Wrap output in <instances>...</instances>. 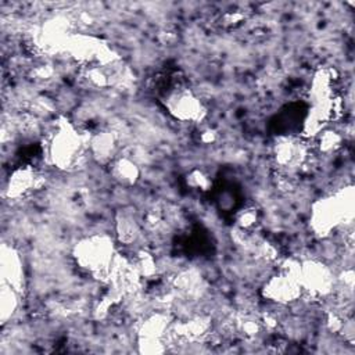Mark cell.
<instances>
[{
    "mask_svg": "<svg viewBox=\"0 0 355 355\" xmlns=\"http://www.w3.org/2000/svg\"><path fill=\"white\" fill-rule=\"evenodd\" d=\"M116 252L114 244L107 236H92L80 240L73 248V258L76 263L93 273L94 276L108 277Z\"/></svg>",
    "mask_w": 355,
    "mask_h": 355,
    "instance_id": "1",
    "label": "cell"
},
{
    "mask_svg": "<svg viewBox=\"0 0 355 355\" xmlns=\"http://www.w3.org/2000/svg\"><path fill=\"white\" fill-rule=\"evenodd\" d=\"M49 157L57 168L68 169L83 155L82 136L69 123L60 125L49 144Z\"/></svg>",
    "mask_w": 355,
    "mask_h": 355,
    "instance_id": "2",
    "label": "cell"
},
{
    "mask_svg": "<svg viewBox=\"0 0 355 355\" xmlns=\"http://www.w3.org/2000/svg\"><path fill=\"white\" fill-rule=\"evenodd\" d=\"M302 293L300 279L297 276L279 272L272 276L263 286L262 294L272 302L279 305H287L300 300Z\"/></svg>",
    "mask_w": 355,
    "mask_h": 355,
    "instance_id": "3",
    "label": "cell"
},
{
    "mask_svg": "<svg viewBox=\"0 0 355 355\" xmlns=\"http://www.w3.org/2000/svg\"><path fill=\"white\" fill-rule=\"evenodd\" d=\"M168 110L182 121L201 119L204 110L200 100L189 89L176 86L166 97Z\"/></svg>",
    "mask_w": 355,
    "mask_h": 355,
    "instance_id": "4",
    "label": "cell"
},
{
    "mask_svg": "<svg viewBox=\"0 0 355 355\" xmlns=\"http://www.w3.org/2000/svg\"><path fill=\"white\" fill-rule=\"evenodd\" d=\"M36 175L31 168H21L12 172L7 184V193L11 198H18L35 187Z\"/></svg>",
    "mask_w": 355,
    "mask_h": 355,
    "instance_id": "5",
    "label": "cell"
},
{
    "mask_svg": "<svg viewBox=\"0 0 355 355\" xmlns=\"http://www.w3.org/2000/svg\"><path fill=\"white\" fill-rule=\"evenodd\" d=\"M1 273L4 279V284L18 290L22 284V266L18 255L10 248L8 254H3L1 257Z\"/></svg>",
    "mask_w": 355,
    "mask_h": 355,
    "instance_id": "6",
    "label": "cell"
},
{
    "mask_svg": "<svg viewBox=\"0 0 355 355\" xmlns=\"http://www.w3.org/2000/svg\"><path fill=\"white\" fill-rule=\"evenodd\" d=\"M137 168L129 159H119L114 164L112 175L121 183H133L137 178Z\"/></svg>",
    "mask_w": 355,
    "mask_h": 355,
    "instance_id": "7",
    "label": "cell"
}]
</instances>
